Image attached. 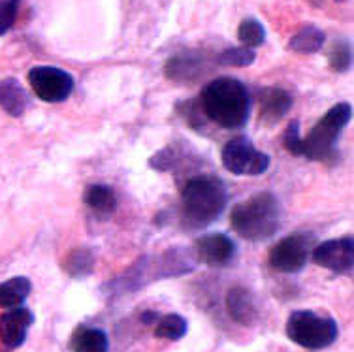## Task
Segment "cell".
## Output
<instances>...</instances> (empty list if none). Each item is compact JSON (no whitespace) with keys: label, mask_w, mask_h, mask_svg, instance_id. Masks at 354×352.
Instances as JSON below:
<instances>
[{"label":"cell","mask_w":354,"mask_h":352,"mask_svg":"<svg viewBox=\"0 0 354 352\" xmlns=\"http://www.w3.org/2000/svg\"><path fill=\"white\" fill-rule=\"evenodd\" d=\"M198 106L202 115L226 130L243 129L251 117V95L234 77H217L202 89Z\"/></svg>","instance_id":"1"},{"label":"cell","mask_w":354,"mask_h":352,"mask_svg":"<svg viewBox=\"0 0 354 352\" xmlns=\"http://www.w3.org/2000/svg\"><path fill=\"white\" fill-rule=\"evenodd\" d=\"M226 202L228 192L218 177H192L181 190V223L189 230H202L223 215Z\"/></svg>","instance_id":"2"},{"label":"cell","mask_w":354,"mask_h":352,"mask_svg":"<svg viewBox=\"0 0 354 352\" xmlns=\"http://www.w3.org/2000/svg\"><path fill=\"white\" fill-rule=\"evenodd\" d=\"M283 210L273 192H259L234 205L230 224L239 237L247 241L272 239L281 228Z\"/></svg>","instance_id":"3"},{"label":"cell","mask_w":354,"mask_h":352,"mask_svg":"<svg viewBox=\"0 0 354 352\" xmlns=\"http://www.w3.org/2000/svg\"><path fill=\"white\" fill-rule=\"evenodd\" d=\"M198 260L194 254L176 247V249H166L162 254L157 257H142L138 262L130 266L121 277L113 281L117 290L132 292L142 288V286L155 283L158 279H170L185 275L194 270Z\"/></svg>","instance_id":"4"},{"label":"cell","mask_w":354,"mask_h":352,"mask_svg":"<svg viewBox=\"0 0 354 352\" xmlns=\"http://www.w3.org/2000/svg\"><path fill=\"white\" fill-rule=\"evenodd\" d=\"M353 117V106L347 102H339L328 109L320 117L319 122L309 134L301 136L300 156L313 163H332L337 160V140Z\"/></svg>","instance_id":"5"},{"label":"cell","mask_w":354,"mask_h":352,"mask_svg":"<svg viewBox=\"0 0 354 352\" xmlns=\"http://www.w3.org/2000/svg\"><path fill=\"white\" fill-rule=\"evenodd\" d=\"M286 335L307 351H322L332 346L339 335V326L332 317L311 309H298L286 320Z\"/></svg>","instance_id":"6"},{"label":"cell","mask_w":354,"mask_h":352,"mask_svg":"<svg viewBox=\"0 0 354 352\" xmlns=\"http://www.w3.org/2000/svg\"><path fill=\"white\" fill-rule=\"evenodd\" d=\"M221 160L230 174L241 177L262 176L270 169V164H272L270 155L257 149L254 143L245 136H238V138H232L230 142H226L221 153Z\"/></svg>","instance_id":"7"},{"label":"cell","mask_w":354,"mask_h":352,"mask_svg":"<svg viewBox=\"0 0 354 352\" xmlns=\"http://www.w3.org/2000/svg\"><path fill=\"white\" fill-rule=\"evenodd\" d=\"M315 247V236L307 232L290 234L275 243L268 257V264L279 273H298L307 266Z\"/></svg>","instance_id":"8"},{"label":"cell","mask_w":354,"mask_h":352,"mask_svg":"<svg viewBox=\"0 0 354 352\" xmlns=\"http://www.w3.org/2000/svg\"><path fill=\"white\" fill-rule=\"evenodd\" d=\"M28 85L48 104H61L74 93V77L57 66H35L28 70Z\"/></svg>","instance_id":"9"},{"label":"cell","mask_w":354,"mask_h":352,"mask_svg":"<svg viewBox=\"0 0 354 352\" xmlns=\"http://www.w3.org/2000/svg\"><path fill=\"white\" fill-rule=\"evenodd\" d=\"M311 258L315 264L324 270L334 273H348L354 266V239L345 236L315 245Z\"/></svg>","instance_id":"10"},{"label":"cell","mask_w":354,"mask_h":352,"mask_svg":"<svg viewBox=\"0 0 354 352\" xmlns=\"http://www.w3.org/2000/svg\"><path fill=\"white\" fill-rule=\"evenodd\" d=\"M194 257L209 268H226L236 258V243L226 234H205L194 243Z\"/></svg>","instance_id":"11"},{"label":"cell","mask_w":354,"mask_h":352,"mask_svg":"<svg viewBox=\"0 0 354 352\" xmlns=\"http://www.w3.org/2000/svg\"><path fill=\"white\" fill-rule=\"evenodd\" d=\"M35 324V313L27 307H14L0 315V341L2 345L15 351L27 341L28 330Z\"/></svg>","instance_id":"12"},{"label":"cell","mask_w":354,"mask_h":352,"mask_svg":"<svg viewBox=\"0 0 354 352\" xmlns=\"http://www.w3.org/2000/svg\"><path fill=\"white\" fill-rule=\"evenodd\" d=\"M226 311L234 322L241 326H252L259 320V304L252 296V292L245 286H232L226 294Z\"/></svg>","instance_id":"13"},{"label":"cell","mask_w":354,"mask_h":352,"mask_svg":"<svg viewBox=\"0 0 354 352\" xmlns=\"http://www.w3.org/2000/svg\"><path fill=\"white\" fill-rule=\"evenodd\" d=\"M202 72H204V59L198 53L174 55L164 66L166 77L177 83L194 82Z\"/></svg>","instance_id":"14"},{"label":"cell","mask_w":354,"mask_h":352,"mask_svg":"<svg viewBox=\"0 0 354 352\" xmlns=\"http://www.w3.org/2000/svg\"><path fill=\"white\" fill-rule=\"evenodd\" d=\"M260 115L268 124L281 121L292 108V96L285 89L270 87L260 93Z\"/></svg>","instance_id":"15"},{"label":"cell","mask_w":354,"mask_h":352,"mask_svg":"<svg viewBox=\"0 0 354 352\" xmlns=\"http://www.w3.org/2000/svg\"><path fill=\"white\" fill-rule=\"evenodd\" d=\"M28 106V96L25 87L14 77H8L0 82V108L8 115L21 117Z\"/></svg>","instance_id":"16"},{"label":"cell","mask_w":354,"mask_h":352,"mask_svg":"<svg viewBox=\"0 0 354 352\" xmlns=\"http://www.w3.org/2000/svg\"><path fill=\"white\" fill-rule=\"evenodd\" d=\"M72 352H109V339L104 330L80 326L70 339Z\"/></svg>","instance_id":"17"},{"label":"cell","mask_w":354,"mask_h":352,"mask_svg":"<svg viewBox=\"0 0 354 352\" xmlns=\"http://www.w3.org/2000/svg\"><path fill=\"white\" fill-rule=\"evenodd\" d=\"M32 292V283L28 277H12L0 283V307L4 309H14L21 307Z\"/></svg>","instance_id":"18"},{"label":"cell","mask_w":354,"mask_h":352,"mask_svg":"<svg viewBox=\"0 0 354 352\" xmlns=\"http://www.w3.org/2000/svg\"><path fill=\"white\" fill-rule=\"evenodd\" d=\"M324 41H326V34L322 33L319 27H315V25H306V27L300 28V30L290 38V41H288V49H290L292 53L311 55L320 51L322 46H324Z\"/></svg>","instance_id":"19"},{"label":"cell","mask_w":354,"mask_h":352,"mask_svg":"<svg viewBox=\"0 0 354 352\" xmlns=\"http://www.w3.org/2000/svg\"><path fill=\"white\" fill-rule=\"evenodd\" d=\"M83 202L88 210L98 215H111L117 210L115 192L108 185H91L83 194Z\"/></svg>","instance_id":"20"},{"label":"cell","mask_w":354,"mask_h":352,"mask_svg":"<svg viewBox=\"0 0 354 352\" xmlns=\"http://www.w3.org/2000/svg\"><path fill=\"white\" fill-rule=\"evenodd\" d=\"M61 266L70 277L82 279L85 275H91L95 270V254L88 249H74L62 258Z\"/></svg>","instance_id":"21"},{"label":"cell","mask_w":354,"mask_h":352,"mask_svg":"<svg viewBox=\"0 0 354 352\" xmlns=\"http://www.w3.org/2000/svg\"><path fill=\"white\" fill-rule=\"evenodd\" d=\"M187 330H189V324L187 320L177 315V313H168V315H162L158 317V320L155 322V337L158 339H168V341H179L187 335Z\"/></svg>","instance_id":"22"},{"label":"cell","mask_w":354,"mask_h":352,"mask_svg":"<svg viewBox=\"0 0 354 352\" xmlns=\"http://www.w3.org/2000/svg\"><path fill=\"white\" fill-rule=\"evenodd\" d=\"M238 40L243 44V48L254 49L260 48L266 41V28L259 19L247 17L239 23Z\"/></svg>","instance_id":"23"},{"label":"cell","mask_w":354,"mask_h":352,"mask_svg":"<svg viewBox=\"0 0 354 352\" xmlns=\"http://www.w3.org/2000/svg\"><path fill=\"white\" fill-rule=\"evenodd\" d=\"M257 61V53L249 48H228L223 53H218L217 62L223 66H251L252 62Z\"/></svg>","instance_id":"24"},{"label":"cell","mask_w":354,"mask_h":352,"mask_svg":"<svg viewBox=\"0 0 354 352\" xmlns=\"http://www.w3.org/2000/svg\"><path fill=\"white\" fill-rule=\"evenodd\" d=\"M330 66L334 68L335 72H347L351 64H353V49H351V44L345 40L335 41L334 48L330 51Z\"/></svg>","instance_id":"25"},{"label":"cell","mask_w":354,"mask_h":352,"mask_svg":"<svg viewBox=\"0 0 354 352\" xmlns=\"http://www.w3.org/2000/svg\"><path fill=\"white\" fill-rule=\"evenodd\" d=\"M21 0H0V36L12 30L19 15Z\"/></svg>","instance_id":"26"},{"label":"cell","mask_w":354,"mask_h":352,"mask_svg":"<svg viewBox=\"0 0 354 352\" xmlns=\"http://www.w3.org/2000/svg\"><path fill=\"white\" fill-rule=\"evenodd\" d=\"M283 145L285 149L294 156H300V145H301V132H300V121H290L286 127L285 134H283Z\"/></svg>","instance_id":"27"},{"label":"cell","mask_w":354,"mask_h":352,"mask_svg":"<svg viewBox=\"0 0 354 352\" xmlns=\"http://www.w3.org/2000/svg\"><path fill=\"white\" fill-rule=\"evenodd\" d=\"M158 317H160L158 313L145 311V313H142V317H140V320H142L143 324H155V322H157V320H158Z\"/></svg>","instance_id":"28"}]
</instances>
